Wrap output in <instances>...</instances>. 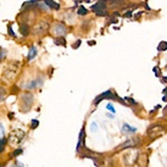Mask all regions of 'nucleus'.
I'll use <instances>...</instances> for the list:
<instances>
[{"instance_id": "20", "label": "nucleus", "mask_w": 167, "mask_h": 167, "mask_svg": "<svg viewBox=\"0 0 167 167\" xmlns=\"http://www.w3.org/2000/svg\"><path fill=\"white\" fill-rule=\"evenodd\" d=\"M22 153H23V150L20 148V149H16V150L12 153V155H11V156H12V157H17V156H18V155H21Z\"/></svg>"}, {"instance_id": "9", "label": "nucleus", "mask_w": 167, "mask_h": 167, "mask_svg": "<svg viewBox=\"0 0 167 167\" xmlns=\"http://www.w3.org/2000/svg\"><path fill=\"white\" fill-rule=\"evenodd\" d=\"M85 148V129L84 127L81 129V133L78 135V143H77V153H81Z\"/></svg>"}, {"instance_id": "13", "label": "nucleus", "mask_w": 167, "mask_h": 167, "mask_svg": "<svg viewBox=\"0 0 167 167\" xmlns=\"http://www.w3.org/2000/svg\"><path fill=\"white\" fill-rule=\"evenodd\" d=\"M43 1H44V4H45L48 7H50V9H54V10H59V9H60V5L56 4V2H54L53 0H43Z\"/></svg>"}, {"instance_id": "29", "label": "nucleus", "mask_w": 167, "mask_h": 167, "mask_svg": "<svg viewBox=\"0 0 167 167\" xmlns=\"http://www.w3.org/2000/svg\"><path fill=\"white\" fill-rule=\"evenodd\" d=\"M2 135H4V129H2V126L0 125V138H2Z\"/></svg>"}, {"instance_id": "28", "label": "nucleus", "mask_w": 167, "mask_h": 167, "mask_svg": "<svg viewBox=\"0 0 167 167\" xmlns=\"http://www.w3.org/2000/svg\"><path fill=\"white\" fill-rule=\"evenodd\" d=\"M97 127H98V126H97V123H92V131H93V132H95V131H97Z\"/></svg>"}, {"instance_id": "15", "label": "nucleus", "mask_w": 167, "mask_h": 167, "mask_svg": "<svg viewBox=\"0 0 167 167\" xmlns=\"http://www.w3.org/2000/svg\"><path fill=\"white\" fill-rule=\"evenodd\" d=\"M166 50H167V42L161 40L157 44V51H166Z\"/></svg>"}, {"instance_id": "3", "label": "nucleus", "mask_w": 167, "mask_h": 167, "mask_svg": "<svg viewBox=\"0 0 167 167\" xmlns=\"http://www.w3.org/2000/svg\"><path fill=\"white\" fill-rule=\"evenodd\" d=\"M21 107H22V111L23 112H27L31 107H32V105H33L34 102V95L31 93V92H23L22 94H21Z\"/></svg>"}, {"instance_id": "21", "label": "nucleus", "mask_w": 167, "mask_h": 167, "mask_svg": "<svg viewBox=\"0 0 167 167\" xmlns=\"http://www.w3.org/2000/svg\"><path fill=\"white\" fill-rule=\"evenodd\" d=\"M38 126H39V121H38V120H32V122H31V128H32V129H35V128H38Z\"/></svg>"}, {"instance_id": "7", "label": "nucleus", "mask_w": 167, "mask_h": 167, "mask_svg": "<svg viewBox=\"0 0 167 167\" xmlns=\"http://www.w3.org/2000/svg\"><path fill=\"white\" fill-rule=\"evenodd\" d=\"M92 10L94 11V14L97 16H106L107 11H106V2L104 0H99L97 4H94L92 6Z\"/></svg>"}, {"instance_id": "27", "label": "nucleus", "mask_w": 167, "mask_h": 167, "mask_svg": "<svg viewBox=\"0 0 167 167\" xmlns=\"http://www.w3.org/2000/svg\"><path fill=\"white\" fill-rule=\"evenodd\" d=\"M123 16H125V17H131V16H132V11H131V10H128Z\"/></svg>"}, {"instance_id": "22", "label": "nucleus", "mask_w": 167, "mask_h": 167, "mask_svg": "<svg viewBox=\"0 0 167 167\" xmlns=\"http://www.w3.org/2000/svg\"><path fill=\"white\" fill-rule=\"evenodd\" d=\"M125 99H126L125 101L127 102V105H138V102L135 100H133L132 98H125Z\"/></svg>"}, {"instance_id": "5", "label": "nucleus", "mask_w": 167, "mask_h": 167, "mask_svg": "<svg viewBox=\"0 0 167 167\" xmlns=\"http://www.w3.org/2000/svg\"><path fill=\"white\" fill-rule=\"evenodd\" d=\"M17 72H18V64H17V62H16V64H12L11 66H9L4 71V73H2V79H4L5 82H10V81H12V79L15 78V76L17 74Z\"/></svg>"}, {"instance_id": "8", "label": "nucleus", "mask_w": 167, "mask_h": 167, "mask_svg": "<svg viewBox=\"0 0 167 167\" xmlns=\"http://www.w3.org/2000/svg\"><path fill=\"white\" fill-rule=\"evenodd\" d=\"M51 33L54 34V35H56V38H58V37H64V35L67 33V28H66V26H65V23H62V22H56V23L51 27Z\"/></svg>"}, {"instance_id": "33", "label": "nucleus", "mask_w": 167, "mask_h": 167, "mask_svg": "<svg viewBox=\"0 0 167 167\" xmlns=\"http://www.w3.org/2000/svg\"><path fill=\"white\" fill-rule=\"evenodd\" d=\"M0 167H5V164H0Z\"/></svg>"}, {"instance_id": "24", "label": "nucleus", "mask_w": 167, "mask_h": 167, "mask_svg": "<svg viewBox=\"0 0 167 167\" xmlns=\"http://www.w3.org/2000/svg\"><path fill=\"white\" fill-rule=\"evenodd\" d=\"M106 109L110 111V112H112V113H115L116 111H115V107L112 106V104H107V106H106Z\"/></svg>"}, {"instance_id": "16", "label": "nucleus", "mask_w": 167, "mask_h": 167, "mask_svg": "<svg viewBox=\"0 0 167 167\" xmlns=\"http://www.w3.org/2000/svg\"><path fill=\"white\" fill-rule=\"evenodd\" d=\"M55 44L56 45H62V46H66V40L64 37H58L55 39Z\"/></svg>"}, {"instance_id": "11", "label": "nucleus", "mask_w": 167, "mask_h": 167, "mask_svg": "<svg viewBox=\"0 0 167 167\" xmlns=\"http://www.w3.org/2000/svg\"><path fill=\"white\" fill-rule=\"evenodd\" d=\"M122 132L123 133H131V134H134L138 132V128H135L133 126H131V125H128V123H123V126H122Z\"/></svg>"}, {"instance_id": "25", "label": "nucleus", "mask_w": 167, "mask_h": 167, "mask_svg": "<svg viewBox=\"0 0 167 167\" xmlns=\"http://www.w3.org/2000/svg\"><path fill=\"white\" fill-rule=\"evenodd\" d=\"M7 31H9V34H10V35H12V37H16V35H15V32L12 31V27H11V25H9V26H7Z\"/></svg>"}, {"instance_id": "14", "label": "nucleus", "mask_w": 167, "mask_h": 167, "mask_svg": "<svg viewBox=\"0 0 167 167\" xmlns=\"http://www.w3.org/2000/svg\"><path fill=\"white\" fill-rule=\"evenodd\" d=\"M37 49H35V46H32L31 49H30V53H28V55H27V60L28 61H32L34 58L37 56Z\"/></svg>"}, {"instance_id": "2", "label": "nucleus", "mask_w": 167, "mask_h": 167, "mask_svg": "<svg viewBox=\"0 0 167 167\" xmlns=\"http://www.w3.org/2000/svg\"><path fill=\"white\" fill-rule=\"evenodd\" d=\"M143 140L140 137H132L128 138L126 141H123L120 146H117V151H123V150H131V149H135L141 146Z\"/></svg>"}, {"instance_id": "10", "label": "nucleus", "mask_w": 167, "mask_h": 167, "mask_svg": "<svg viewBox=\"0 0 167 167\" xmlns=\"http://www.w3.org/2000/svg\"><path fill=\"white\" fill-rule=\"evenodd\" d=\"M43 78H35V79H32L27 85H26V88L27 89H34V88H37V87H39V85H42L43 84Z\"/></svg>"}, {"instance_id": "30", "label": "nucleus", "mask_w": 167, "mask_h": 167, "mask_svg": "<svg viewBox=\"0 0 167 167\" xmlns=\"http://www.w3.org/2000/svg\"><path fill=\"white\" fill-rule=\"evenodd\" d=\"M88 44H89V45H94V44H95V42H90V43L88 42Z\"/></svg>"}, {"instance_id": "1", "label": "nucleus", "mask_w": 167, "mask_h": 167, "mask_svg": "<svg viewBox=\"0 0 167 167\" xmlns=\"http://www.w3.org/2000/svg\"><path fill=\"white\" fill-rule=\"evenodd\" d=\"M167 132V127L162 123H154L151 126L148 127L146 129V137L151 140L154 139H157L160 137H162L164 134Z\"/></svg>"}, {"instance_id": "23", "label": "nucleus", "mask_w": 167, "mask_h": 167, "mask_svg": "<svg viewBox=\"0 0 167 167\" xmlns=\"http://www.w3.org/2000/svg\"><path fill=\"white\" fill-rule=\"evenodd\" d=\"M81 44H82V40H81V39H78V40H76V42L72 44V48H73V49H77Z\"/></svg>"}, {"instance_id": "17", "label": "nucleus", "mask_w": 167, "mask_h": 167, "mask_svg": "<svg viewBox=\"0 0 167 167\" xmlns=\"http://www.w3.org/2000/svg\"><path fill=\"white\" fill-rule=\"evenodd\" d=\"M77 14H78V15L84 16V15H87V14H88V10H87L85 7H83V6H79V7H78V11H77Z\"/></svg>"}, {"instance_id": "31", "label": "nucleus", "mask_w": 167, "mask_h": 167, "mask_svg": "<svg viewBox=\"0 0 167 167\" xmlns=\"http://www.w3.org/2000/svg\"><path fill=\"white\" fill-rule=\"evenodd\" d=\"M162 100L166 101V102H167V95H165V97H164V99H162Z\"/></svg>"}, {"instance_id": "4", "label": "nucleus", "mask_w": 167, "mask_h": 167, "mask_svg": "<svg viewBox=\"0 0 167 167\" xmlns=\"http://www.w3.org/2000/svg\"><path fill=\"white\" fill-rule=\"evenodd\" d=\"M26 137V133L20 129V128H16L14 131H11V133L9 135V143L12 144V145H18Z\"/></svg>"}, {"instance_id": "19", "label": "nucleus", "mask_w": 167, "mask_h": 167, "mask_svg": "<svg viewBox=\"0 0 167 167\" xmlns=\"http://www.w3.org/2000/svg\"><path fill=\"white\" fill-rule=\"evenodd\" d=\"M5 97H6V90H5V88L0 87V101L4 100V99H5Z\"/></svg>"}, {"instance_id": "18", "label": "nucleus", "mask_w": 167, "mask_h": 167, "mask_svg": "<svg viewBox=\"0 0 167 167\" xmlns=\"http://www.w3.org/2000/svg\"><path fill=\"white\" fill-rule=\"evenodd\" d=\"M5 144H6V139H5V138H1V139H0V153H2V151H4V149H5Z\"/></svg>"}, {"instance_id": "12", "label": "nucleus", "mask_w": 167, "mask_h": 167, "mask_svg": "<svg viewBox=\"0 0 167 167\" xmlns=\"http://www.w3.org/2000/svg\"><path fill=\"white\" fill-rule=\"evenodd\" d=\"M30 31H31V28H30L28 23H26V22H22V23L20 25V33H21V35H23V37H27V35L30 34Z\"/></svg>"}, {"instance_id": "32", "label": "nucleus", "mask_w": 167, "mask_h": 167, "mask_svg": "<svg viewBox=\"0 0 167 167\" xmlns=\"http://www.w3.org/2000/svg\"><path fill=\"white\" fill-rule=\"evenodd\" d=\"M164 94H165V95H166V94H167V87H166V88H165V90H164Z\"/></svg>"}, {"instance_id": "26", "label": "nucleus", "mask_w": 167, "mask_h": 167, "mask_svg": "<svg viewBox=\"0 0 167 167\" xmlns=\"http://www.w3.org/2000/svg\"><path fill=\"white\" fill-rule=\"evenodd\" d=\"M10 167H23V165H22V164H20V162H15L14 165H11Z\"/></svg>"}, {"instance_id": "6", "label": "nucleus", "mask_w": 167, "mask_h": 167, "mask_svg": "<svg viewBox=\"0 0 167 167\" xmlns=\"http://www.w3.org/2000/svg\"><path fill=\"white\" fill-rule=\"evenodd\" d=\"M49 28V22L45 21V20H42V21H38L35 25H34L33 30H32V33L34 35H39V34L45 33Z\"/></svg>"}]
</instances>
